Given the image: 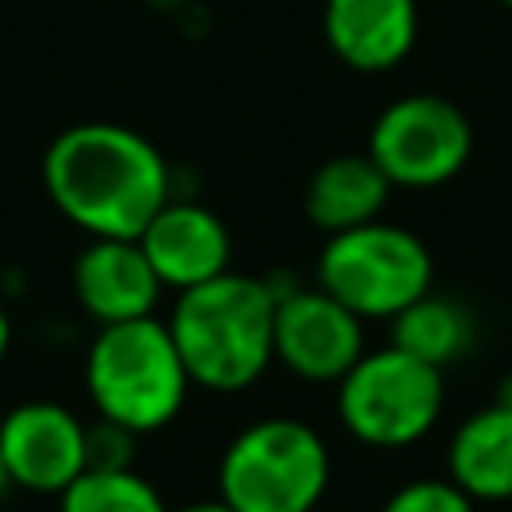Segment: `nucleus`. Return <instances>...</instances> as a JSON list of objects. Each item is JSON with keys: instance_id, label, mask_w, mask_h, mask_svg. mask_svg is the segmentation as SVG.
Wrapping results in <instances>:
<instances>
[{"instance_id": "obj_2", "label": "nucleus", "mask_w": 512, "mask_h": 512, "mask_svg": "<svg viewBox=\"0 0 512 512\" xmlns=\"http://www.w3.org/2000/svg\"><path fill=\"white\" fill-rule=\"evenodd\" d=\"M276 288L268 276L220 272L196 288L176 292L164 324L188 368L192 388L236 396L264 380L272 360Z\"/></svg>"}, {"instance_id": "obj_21", "label": "nucleus", "mask_w": 512, "mask_h": 512, "mask_svg": "<svg viewBox=\"0 0 512 512\" xmlns=\"http://www.w3.org/2000/svg\"><path fill=\"white\" fill-rule=\"evenodd\" d=\"M496 404H504V408H512V372L508 376H500V384H496V396H492Z\"/></svg>"}, {"instance_id": "obj_6", "label": "nucleus", "mask_w": 512, "mask_h": 512, "mask_svg": "<svg viewBox=\"0 0 512 512\" xmlns=\"http://www.w3.org/2000/svg\"><path fill=\"white\" fill-rule=\"evenodd\" d=\"M432 280L436 260L428 244L384 216L324 236L312 272V284L352 308L364 324L400 316L412 300L432 292Z\"/></svg>"}, {"instance_id": "obj_20", "label": "nucleus", "mask_w": 512, "mask_h": 512, "mask_svg": "<svg viewBox=\"0 0 512 512\" xmlns=\"http://www.w3.org/2000/svg\"><path fill=\"white\" fill-rule=\"evenodd\" d=\"M168 512H232L220 496H208V500H192V504H180V508H168Z\"/></svg>"}, {"instance_id": "obj_3", "label": "nucleus", "mask_w": 512, "mask_h": 512, "mask_svg": "<svg viewBox=\"0 0 512 512\" xmlns=\"http://www.w3.org/2000/svg\"><path fill=\"white\" fill-rule=\"evenodd\" d=\"M192 380L160 316L100 324L84 348V396L100 420L136 436L164 432L188 404Z\"/></svg>"}, {"instance_id": "obj_10", "label": "nucleus", "mask_w": 512, "mask_h": 512, "mask_svg": "<svg viewBox=\"0 0 512 512\" xmlns=\"http://www.w3.org/2000/svg\"><path fill=\"white\" fill-rule=\"evenodd\" d=\"M136 244L144 248L164 292L196 288L232 268V228L212 204L192 196L172 192L168 204L140 228Z\"/></svg>"}, {"instance_id": "obj_11", "label": "nucleus", "mask_w": 512, "mask_h": 512, "mask_svg": "<svg viewBox=\"0 0 512 512\" xmlns=\"http://www.w3.org/2000/svg\"><path fill=\"white\" fill-rule=\"evenodd\" d=\"M160 296L164 284L136 240L96 236L72 260V300L96 328L156 316Z\"/></svg>"}, {"instance_id": "obj_17", "label": "nucleus", "mask_w": 512, "mask_h": 512, "mask_svg": "<svg viewBox=\"0 0 512 512\" xmlns=\"http://www.w3.org/2000/svg\"><path fill=\"white\" fill-rule=\"evenodd\" d=\"M376 512H480L448 476H420L384 496Z\"/></svg>"}, {"instance_id": "obj_8", "label": "nucleus", "mask_w": 512, "mask_h": 512, "mask_svg": "<svg viewBox=\"0 0 512 512\" xmlns=\"http://www.w3.org/2000/svg\"><path fill=\"white\" fill-rule=\"evenodd\" d=\"M364 320L320 284H292L276 300L272 360L304 384H336L364 356Z\"/></svg>"}, {"instance_id": "obj_4", "label": "nucleus", "mask_w": 512, "mask_h": 512, "mask_svg": "<svg viewBox=\"0 0 512 512\" xmlns=\"http://www.w3.org/2000/svg\"><path fill=\"white\" fill-rule=\"evenodd\" d=\"M332 488V448L300 416L236 428L216 460V496L232 512H316Z\"/></svg>"}, {"instance_id": "obj_23", "label": "nucleus", "mask_w": 512, "mask_h": 512, "mask_svg": "<svg viewBox=\"0 0 512 512\" xmlns=\"http://www.w3.org/2000/svg\"><path fill=\"white\" fill-rule=\"evenodd\" d=\"M500 4H504V8H512V0H500Z\"/></svg>"}, {"instance_id": "obj_16", "label": "nucleus", "mask_w": 512, "mask_h": 512, "mask_svg": "<svg viewBox=\"0 0 512 512\" xmlns=\"http://www.w3.org/2000/svg\"><path fill=\"white\" fill-rule=\"evenodd\" d=\"M56 512H168V500L136 464L84 468L56 496Z\"/></svg>"}, {"instance_id": "obj_15", "label": "nucleus", "mask_w": 512, "mask_h": 512, "mask_svg": "<svg viewBox=\"0 0 512 512\" xmlns=\"http://www.w3.org/2000/svg\"><path fill=\"white\" fill-rule=\"evenodd\" d=\"M388 324H392V344L396 348H404V352H412V356H420V360H428L436 368L456 364L476 344L472 312L456 296H444L436 288L424 292L420 300H412Z\"/></svg>"}, {"instance_id": "obj_9", "label": "nucleus", "mask_w": 512, "mask_h": 512, "mask_svg": "<svg viewBox=\"0 0 512 512\" xmlns=\"http://www.w3.org/2000/svg\"><path fill=\"white\" fill-rule=\"evenodd\" d=\"M0 456L12 488L60 496L88 468V420L60 400H20L0 416Z\"/></svg>"}, {"instance_id": "obj_14", "label": "nucleus", "mask_w": 512, "mask_h": 512, "mask_svg": "<svg viewBox=\"0 0 512 512\" xmlns=\"http://www.w3.org/2000/svg\"><path fill=\"white\" fill-rule=\"evenodd\" d=\"M392 196L388 176L376 168L368 152H340L328 156L304 184V216L324 236L380 220Z\"/></svg>"}, {"instance_id": "obj_5", "label": "nucleus", "mask_w": 512, "mask_h": 512, "mask_svg": "<svg viewBox=\"0 0 512 512\" xmlns=\"http://www.w3.org/2000/svg\"><path fill=\"white\" fill-rule=\"evenodd\" d=\"M448 384L444 368L396 348H364V356L336 380L340 428L376 452H400L420 444L444 416Z\"/></svg>"}, {"instance_id": "obj_24", "label": "nucleus", "mask_w": 512, "mask_h": 512, "mask_svg": "<svg viewBox=\"0 0 512 512\" xmlns=\"http://www.w3.org/2000/svg\"><path fill=\"white\" fill-rule=\"evenodd\" d=\"M156 4H172V0H156Z\"/></svg>"}, {"instance_id": "obj_7", "label": "nucleus", "mask_w": 512, "mask_h": 512, "mask_svg": "<svg viewBox=\"0 0 512 512\" xmlns=\"http://www.w3.org/2000/svg\"><path fill=\"white\" fill-rule=\"evenodd\" d=\"M476 136L468 112L436 92L388 100L368 128V156L392 188L428 192L452 184L472 160Z\"/></svg>"}, {"instance_id": "obj_22", "label": "nucleus", "mask_w": 512, "mask_h": 512, "mask_svg": "<svg viewBox=\"0 0 512 512\" xmlns=\"http://www.w3.org/2000/svg\"><path fill=\"white\" fill-rule=\"evenodd\" d=\"M12 492V480H8V468H4V456H0V500Z\"/></svg>"}, {"instance_id": "obj_1", "label": "nucleus", "mask_w": 512, "mask_h": 512, "mask_svg": "<svg viewBox=\"0 0 512 512\" xmlns=\"http://www.w3.org/2000/svg\"><path fill=\"white\" fill-rule=\"evenodd\" d=\"M40 184L88 240H136L176 192L160 144L116 120H80L56 132L40 160Z\"/></svg>"}, {"instance_id": "obj_18", "label": "nucleus", "mask_w": 512, "mask_h": 512, "mask_svg": "<svg viewBox=\"0 0 512 512\" xmlns=\"http://www.w3.org/2000/svg\"><path fill=\"white\" fill-rule=\"evenodd\" d=\"M140 436L112 424V420H88V468H132L136 464Z\"/></svg>"}, {"instance_id": "obj_12", "label": "nucleus", "mask_w": 512, "mask_h": 512, "mask_svg": "<svg viewBox=\"0 0 512 512\" xmlns=\"http://www.w3.org/2000/svg\"><path fill=\"white\" fill-rule=\"evenodd\" d=\"M320 32L328 52L364 76L400 68L420 36L416 0H324Z\"/></svg>"}, {"instance_id": "obj_19", "label": "nucleus", "mask_w": 512, "mask_h": 512, "mask_svg": "<svg viewBox=\"0 0 512 512\" xmlns=\"http://www.w3.org/2000/svg\"><path fill=\"white\" fill-rule=\"evenodd\" d=\"M12 340H16V328H12V312H8V304L0 300V364L8 360V352H12Z\"/></svg>"}, {"instance_id": "obj_13", "label": "nucleus", "mask_w": 512, "mask_h": 512, "mask_svg": "<svg viewBox=\"0 0 512 512\" xmlns=\"http://www.w3.org/2000/svg\"><path fill=\"white\" fill-rule=\"evenodd\" d=\"M444 476L472 504L512 500V408L484 404L468 412L444 448Z\"/></svg>"}]
</instances>
